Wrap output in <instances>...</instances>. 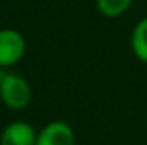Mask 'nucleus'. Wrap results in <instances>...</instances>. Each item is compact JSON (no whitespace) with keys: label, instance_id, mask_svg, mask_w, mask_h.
I'll list each match as a JSON object with an SVG mask.
<instances>
[{"label":"nucleus","instance_id":"nucleus-1","mask_svg":"<svg viewBox=\"0 0 147 145\" xmlns=\"http://www.w3.org/2000/svg\"><path fill=\"white\" fill-rule=\"evenodd\" d=\"M31 87L29 84L16 75V73H3L0 82V99L10 109H24L31 103Z\"/></svg>","mask_w":147,"mask_h":145},{"label":"nucleus","instance_id":"nucleus-5","mask_svg":"<svg viewBox=\"0 0 147 145\" xmlns=\"http://www.w3.org/2000/svg\"><path fill=\"white\" fill-rule=\"evenodd\" d=\"M132 48H134V53L139 60L146 62L147 63V17L142 19L135 29H134V34H132Z\"/></svg>","mask_w":147,"mask_h":145},{"label":"nucleus","instance_id":"nucleus-2","mask_svg":"<svg viewBox=\"0 0 147 145\" xmlns=\"http://www.w3.org/2000/svg\"><path fill=\"white\" fill-rule=\"evenodd\" d=\"M26 51L24 36L16 29H0V68L17 63Z\"/></svg>","mask_w":147,"mask_h":145},{"label":"nucleus","instance_id":"nucleus-3","mask_svg":"<svg viewBox=\"0 0 147 145\" xmlns=\"http://www.w3.org/2000/svg\"><path fill=\"white\" fill-rule=\"evenodd\" d=\"M74 144H75L74 130L63 121L48 123L38 133V140H36V145H74Z\"/></svg>","mask_w":147,"mask_h":145},{"label":"nucleus","instance_id":"nucleus-4","mask_svg":"<svg viewBox=\"0 0 147 145\" xmlns=\"http://www.w3.org/2000/svg\"><path fill=\"white\" fill-rule=\"evenodd\" d=\"M36 140L38 135L29 123L14 121L3 130L0 145H36Z\"/></svg>","mask_w":147,"mask_h":145},{"label":"nucleus","instance_id":"nucleus-7","mask_svg":"<svg viewBox=\"0 0 147 145\" xmlns=\"http://www.w3.org/2000/svg\"><path fill=\"white\" fill-rule=\"evenodd\" d=\"M2 77H3V72H2V68H0V82H2Z\"/></svg>","mask_w":147,"mask_h":145},{"label":"nucleus","instance_id":"nucleus-6","mask_svg":"<svg viewBox=\"0 0 147 145\" xmlns=\"http://www.w3.org/2000/svg\"><path fill=\"white\" fill-rule=\"evenodd\" d=\"M96 3H98V9L101 10V14H105L108 17H116L130 7L132 0H96Z\"/></svg>","mask_w":147,"mask_h":145}]
</instances>
